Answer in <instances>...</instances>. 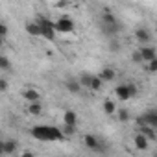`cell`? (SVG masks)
Returning a JSON list of instances; mask_svg holds the SVG:
<instances>
[{"mask_svg": "<svg viewBox=\"0 0 157 157\" xmlns=\"http://www.w3.org/2000/svg\"><path fill=\"white\" fill-rule=\"evenodd\" d=\"M32 137L41 140V142H56V140H65L67 135L63 133L61 128L56 126H46V124H39L32 128Z\"/></svg>", "mask_w": 157, "mask_h": 157, "instance_id": "6da1fadb", "label": "cell"}, {"mask_svg": "<svg viewBox=\"0 0 157 157\" xmlns=\"http://www.w3.org/2000/svg\"><path fill=\"white\" fill-rule=\"evenodd\" d=\"M37 22L41 24V30H43V37L46 41H56V35H57V30H56V22L50 21L48 17H39Z\"/></svg>", "mask_w": 157, "mask_h": 157, "instance_id": "7a4b0ae2", "label": "cell"}, {"mask_svg": "<svg viewBox=\"0 0 157 157\" xmlns=\"http://www.w3.org/2000/svg\"><path fill=\"white\" fill-rule=\"evenodd\" d=\"M56 30H57V33H72L74 32V21L68 17H59L56 21Z\"/></svg>", "mask_w": 157, "mask_h": 157, "instance_id": "3957f363", "label": "cell"}, {"mask_svg": "<svg viewBox=\"0 0 157 157\" xmlns=\"http://www.w3.org/2000/svg\"><path fill=\"white\" fill-rule=\"evenodd\" d=\"M83 144H85V148H89V150H93V151H104V144L94 137V135H85L83 137Z\"/></svg>", "mask_w": 157, "mask_h": 157, "instance_id": "277c9868", "label": "cell"}, {"mask_svg": "<svg viewBox=\"0 0 157 157\" xmlns=\"http://www.w3.org/2000/svg\"><path fill=\"white\" fill-rule=\"evenodd\" d=\"M137 122H146L148 126H151L153 129H157V111L155 109H150V111H144L142 117L137 118Z\"/></svg>", "mask_w": 157, "mask_h": 157, "instance_id": "5b68a950", "label": "cell"}, {"mask_svg": "<svg viewBox=\"0 0 157 157\" xmlns=\"http://www.w3.org/2000/svg\"><path fill=\"white\" fill-rule=\"evenodd\" d=\"M133 144H135V148L139 150V151H146L148 150V146H150V139L144 135V133H137L135 137H133Z\"/></svg>", "mask_w": 157, "mask_h": 157, "instance_id": "8992f818", "label": "cell"}, {"mask_svg": "<svg viewBox=\"0 0 157 157\" xmlns=\"http://www.w3.org/2000/svg\"><path fill=\"white\" fill-rule=\"evenodd\" d=\"M17 148H19L17 140L8 139V140H4V142H2V146H0V153H2V155H15Z\"/></svg>", "mask_w": 157, "mask_h": 157, "instance_id": "52a82bcc", "label": "cell"}, {"mask_svg": "<svg viewBox=\"0 0 157 157\" xmlns=\"http://www.w3.org/2000/svg\"><path fill=\"white\" fill-rule=\"evenodd\" d=\"M135 39H137L139 43H142V44H150V41H151V32H150L148 28L140 26V28L135 30Z\"/></svg>", "mask_w": 157, "mask_h": 157, "instance_id": "ba28073f", "label": "cell"}, {"mask_svg": "<svg viewBox=\"0 0 157 157\" xmlns=\"http://www.w3.org/2000/svg\"><path fill=\"white\" fill-rule=\"evenodd\" d=\"M24 30H26V33L28 35H32V37H43V30H41V24L35 21V22H26L24 24Z\"/></svg>", "mask_w": 157, "mask_h": 157, "instance_id": "9c48e42d", "label": "cell"}, {"mask_svg": "<svg viewBox=\"0 0 157 157\" xmlns=\"http://www.w3.org/2000/svg\"><path fill=\"white\" fill-rule=\"evenodd\" d=\"M115 94H117V98H118V100H122V102H126V100H131V93H129V87H128V83L117 85V89H115Z\"/></svg>", "mask_w": 157, "mask_h": 157, "instance_id": "30bf717a", "label": "cell"}, {"mask_svg": "<svg viewBox=\"0 0 157 157\" xmlns=\"http://www.w3.org/2000/svg\"><path fill=\"white\" fill-rule=\"evenodd\" d=\"M65 87H67V91L68 93H72V94H80L82 93V89H83V85L80 83V80H67L65 82Z\"/></svg>", "mask_w": 157, "mask_h": 157, "instance_id": "8fae6325", "label": "cell"}, {"mask_svg": "<svg viewBox=\"0 0 157 157\" xmlns=\"http://www.w3.org/2000/svg\"><path fill=\"white\" fill-rule=\"evenodd\" d=\"M140 54H142L144 63H148V61H151V59L157 57V50H155L153 46H150V44H144V46L140 48Z\"/></svg>", "mask_w": 157, "mask_h": 157, "instance_id": "7c38bea8", "label": "cell"}, {"mask_svg": "<svg viewBox=\"0 0 157 157\" xmlns=\"http://www.w3.org/2000/svg\"><path fill=\"white\" fill-rule=\"evenodd\" d=\"M63 124L78 126V113H74L72 109H67V111H65V115H63Z\"/></svg>", "mask_w": 157, "mask_h": 157, "instance_id": "4fadbf2b", "label": "cell"}, {"mask_svg": "<svg viewBox=\"0 0 157 157\" xmlns=\"http://www.w3.org/2000/svg\"><path fill=\"white\" fill-rule=\"evenodd\" d=\"M98 76L102 78L104 82H113L115 78H117V72H115L111 67H104V68L100 70V74H98Z\"/></svg>", "mask_w": 157, "mask_h": 157, "instance_id": "5bb4252c", "label": "cell"}, {"mask_svg": "<svg viewBox=\"0 0 157 157\" xmlns=\"http://www.w3.org/2000/svg\"><path fill=\"white\" fill-rule=\"evenodd\" d=\"M24 100L30 104V102H41V93L39 91H35V89H26L24 91Z\"/></svg>", "mask_w": 157, "mask_h": 157, "instance_id": "9a60e30c", "label": "cell"}, {"mask_svg": "<svg viewBox=\"0 0 157 157\" xmlns=\"http://www.w3.org/2000/svg\"><path fill=\"white\" fill-rule=\"evenodd\" d=\"M102 109H104V113H105L107 117H111V115H115V113H117V104H115L113 100H104Z\"/></svg>", "mask_w": 157, "mask_h": 157, "instance_id": "2e32d148", "label": "cell"}, {"mask_svg": "<svg viewBox=\"0 0 157 157\" xmlns=\"http://www.w3.org/2000/svg\"><path fill=\"white\" fill-rule=\"evenodd\" d=\"M28 113L33 115V117H39L43 113V104L41 102H30L28 104Z\"/></svg>", "mask_w": 157, "mask_h": 157, "instance_id": "e0dca14e", "label": "cell"}, {"mask_svg": "<svg viewBox=\"0 0 157 157\" xmlns=\"http://www.w3.org/2000/svg\"><path fill=\"white\" fill-rule=\"evenodd\" d=\"M93 76L94 74H91V72H82L80 76H78V80H80V83L83 85V87H91V82H93Z\"/></svg>", "mask_w": 157, "mask_h": 157, "instance_id": "ac0fdd59", "label": "cell"}, {"mask_svg": "<svg viewBox=\"0 0 157 157\" xmlns=\"http://www.w3.org/2000/svg\"><path fill=\"white\" fill-rule=\"evenodd\" d=\"M104 83H105V82L102 80L100 76H93V82H91V87H89V89H91V91H100Z\"/></svg>", "mask_w": 157, "mask_h": 157, "instance_id": "d6986e66", "label": "cell"}, {"mask_svg": "<svg viewBox=\"0 0 157 157\" xmlns=\"http://www.w3.org/2000/svg\"><path fill=\"white\" fill-rule=\"evenodd\" d=\"M0 70H4V72H10L11 70V61L6 56H0Z\"/></svg>", "mask_w": 157, "mask_h": 157, "instance_id": "ffe728a7", "label": "cell"}, {"mask_svg": "<svg viewBox=\"0 0 157 157\" xmlns=\"http://www.w3.org/2000/svg\"><path fill=\"white\" fill-rule=\"evenodd\" d=\"M120 48H122L120 41H118L117 37H109V50H111V52H120Z\"/></svg>", "mask_w": 157, "mask_h": 157, "instance_id": "44dd1931", "label": "cell"}, {"mask_svg": "<svg viewBox=\"0 0 157 157\" xmlns=\"http://www.w3.org/2000/svg\"><path fill=\"white\" fill-rule=\"evenodd\" d=\"M144 70H146V72H150V74H155V72H157V57H155V59H151V61H148Z\"/></svg>", "mask_w": 157, "mask_h": 157, "instance_id": "7402d4cb", "label": "cell"}, {"mask_svg": "<svg viewBox=\"0 0 157 157\" xmlns=\"http://www.w3.org/2000/svg\"><path fill=\"white\" fill-rule=\"evenodd\" d=\"M117 115H118V120H120V122H128V120H129V111H128V109H118Z\"/></svg>", "mask_w": 157, "mask_h": 157, "instance_id": "603a6c76", "label": "cell"}, {"mask_svg": "<svg viewBox=\"0 0 157 157\" xmlns=\"http://www.w3.org/2000/svg\"><path fill=\"white\" fill-rule=\"evenodd\" d=\"M63 133L67 135V137H70V135H74L76 133V126H68V124H63Z\"/></svg>", "mask_w": 157, "mask_h": 157, "instance_id": "cb8c5ba5", "label": "cell"}, {"mask_svg": "<svg viewBox=\"0 0 157 157\" xmlns=\"http://www.w3.org/2000/svg\"><path fill=\"white\" fill-rule=\"evenodd\" d=\"M131 61H133V63H144V59H142V54H140V50H135V52L131 54Z\"/></svg>", "mask_w": 157, "mask_h": 157, "instance_id": "d4e9b609", "label": "cell"}, {"mask_svg": "<svg viewBox=\"0 0 157 157\" xmlns=\"http://www.w3.org/2000/svg\"><path fill=\"white\" fill-rule=\"evenodd\" d=\"M0 37H2V39L8 37V24H6V22L0 24Z\"/></svg>", "mask_w": 157, "mask_h": 157, "instance_id": "484cf974", "label": "cell"}, {"mask_svg": "<svg viewBox=\"0 0 157 157\" xmlns=\"http://www.w3.org/2000/svg\"><path fill=\"white\" fill-rule=\"evenodd\" d=\"M128 87H129V93H131V98H135V96H137V93H139V89H137V85H135V83H128Z\"/></svg>", "mask_w": 157, "mask_h": 157, "instance_id": "4316f807", "label": "cell"}, {"mask_svg": "<svg viewBox=\"0 0 157 157\" xmlns=\"http://www.w3.org/2000/svg\"><path fill=\"white\" fill-rule=\"evenodd\" d=\"M0 91H2V93L8 91V80H6V78H2V80H0Z\"/></svg>", "mask_w": 157, "mask_h": 157, "instance_id": "83f0119b", "label": "cell"}, {"mask_svg": "<svg viewBox=\"0 0 157 157\" xmlns=\"http://www.w3.org/2000/svg\"><path fill=\"white\" fill-rule=\"evenodd\" d=\"M32 155H33L32 151H24V153H22V157H32Z\"/></svg>", "mask_w": 157, "mask_h": 157, "instance_id": "f1b7e54d", "label": "cell"}, {"mask_svg": "<svg viewBox=\"0 0 157 157\" xmlns=\"http://www.w3.org/2000/svg\"><path fill=\"white\" fill-rule=\"evenodd\" d=\"M155 33H157V21H155Z\"/></svg>", "mask_w": 157, "mask_h": 157, "instance_id": "f546056e", "label": "cell"}]
</instances>
